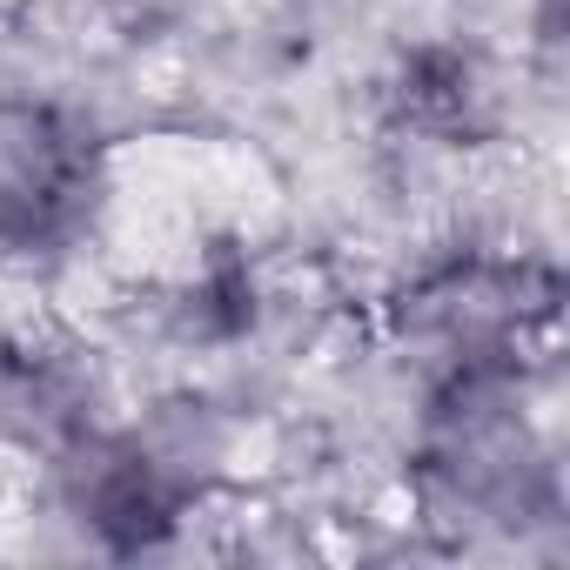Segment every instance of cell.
Returning <instances> with one entry per match:
<instances>
[{"label": "cell", "instance_id": "cell-1", "mask_svg": "<svg viewBox=\"0 0 570 570\" xmlns=\"http://www.w3.org/2000/svg\"><path fill=\"white\" fill-rule=\"evenodd\" d=\"M543 363H483L423 376L410 423V510L456 537H523L563 517L557 436L537 416Z\"/></svg>", "mask_w": 570, "mask_h": 570}, {"label": "cell", "instance_id": "cell-2", "mask_svg": "<svg viewBox=\"0 0 570 570\" xmlns=\"http://www.w3.org/2000/svg\"><path fill=\"white\" fill-rule=\"evenodd\" d=\"M235 456L228 416L181 390L148 410H108L48 463H35L48 510L101 557L175 550L181 530L222 497Z\"/></svg>", "mask_w": 570, "mask_h": 570}, {"label": "cell", "instance_id": "cell-3", "mask_svg": "<svg viewBox=\"0 0 570 570\" xmlns=\"http://www.w3.org/2000/svg\"><path fill=\"white\" fill-rule=\"evenodd\" d=\"M557 309L563 275L550 255L510 242H456L390 289L383 330L416 363V376H443L483 363H543Z\"/></svg>", "mask_w": 570, "mask_h": 570}, {"label": "cell", "instance_id": "cell-4", "mask_svg": "<svg viewBox=\"0 0 570 570\" xmlns=\"http://www.w3.org/2000/svg\"><path fill=\"white\" fill-rule=\"evenodd\" d=\"M115 208V141L55 95L0 101V275L61 282Z\"/></svg>", "mask_w": 570, "mask_h": 570}, {"label": "cell", "instance_id": "cell-5", "mask_svg": "<svg viewBox=\"0 0 570 570\" xmlns=\"http://www.w3.org/2000/svg\"><path fill=\"white\" fill-rule=\"evenodd\" d=\"M108 410V376L75 336L41 323H0V456L48 463Z\"/></svg>", "mask_w": 570, "mask_h": 570}, {"label": "cell", "instance_id": "cell-6", "mask_svg": "<svg viewBox=\"0 0 570 570\" xmlns=\"http://www.w3.org/2000/svg\"><path fill=\"white\" fill-rule=\"evenodd\" d=\"M396 121L430 141V148H470L497 128L503 115V95H497V75L476 48H456V41H423L403 55L396 68Z\"/></svg>", "mask_w": 570, "mask_h": 570}, {"label": "cell", "instance_id": "cell-7", "mask_svg": "<svg viewBox=\"0 0 570 570\" xmlns=\"http://www.w3.org/2000/svg\"><path fill=\"white\" fill-rule=\"evenodd\" d=\"M255 316H262V275L242 242L202 248L161 296V323L181 350H235L255 330Z\"/></svg>", "mask_w": 570, "mask_h": 570}]
</instances>
